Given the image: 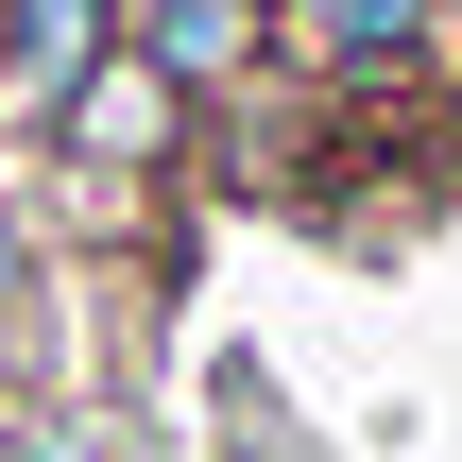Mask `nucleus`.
I'll return each mask as SVG.
<instances>
[{
  "label": "nucleus",
  "mask_w": 462,
  "mask_h": 462,
  "mask_svg": "<svg viewBox=\"0 0 462 462\" xmlns=\"http://www.w3.org/2000/svg\"><path fill=\"white\" fill-rule=\"evenodd\" d=\"M189 137H206V103H189V86H171V69L137 51V34H120V51H103V69L69 86V120H51V154H69L86 189H154V171H171Z\"/></svg>",
  "instance_id": "obj_1"
},
{
  "label": "nucleus",
  "mask_w": 462,
  "mask_h": 462,
  "mask_svg": "<svg viewBox=\"0 0 462 462\" xmlns=\"http://www.w3.org/2000/svg\"><path fill=\"white\" fill-rule=\"evenodd\" d=\"M274 51L309 69V86H411V69H446V0H291L274 17Z\"/></svg>",
  "instance_id": "obj_2"
},
{
  "label": "nucleus",
  "mask_w": 462,
  "mask_h": 462,
  "mask_svg": "<svg viewBox=\"0 0 462 462\" xmlns=\"http://www.w3.org/2000/svg\"><path fill=\"white\" fill-rule=\"evenodd\" d=\"M120 17L137 0H0V137H51L69 86L120 51Z\"/></svg>",
  "instance_id": "obj_3"
},
{
  "label": "nucleus",
  "mask_w": 462,
  "mask_h": 462,
  "mask_svg": "<svg viewBox=\"0 0 462 462\" xmlns=\"http://www.w3.org/2000/svg\"><path fill=\"white\" fill-rule=\"evenodd\" d=\"M120 34H137L189 103H240V86H257V51H274V17H257V0H137Z\"/></svg>",
  "instance_id": "obj_4"
},
{
  "label": "nucleus",
  "mask_w": 462,
  "mask_h": 462,
  "mask_svg": "<svg viewBox=\"0 0 462 462\" xmlns=\"http://www.w3.org/2000/svg\"><path fill=\"white\" fill-rule=\"evenodd\" d=\"M34 274H51V257H34V223H17V206H0V343H17V326H34Z\"/></svg>",
  "instance_id": "obj_5"
},
{
  "label": "nucleus",
  "mask_w": 462,
  "mask_h": 462,
  "mask_svg": "<svg viewBox=\"0 0 462 462\" xmlns=\"http://www.w3.org/2000/svg\"><path fill=\"white\" fill-rule=\"evenodd\" d=\"M446 69H462V0H446Z\"/></svg>",
  "instance_id": "obj_6"
}]
</instances>
